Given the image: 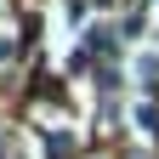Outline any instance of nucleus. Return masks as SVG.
Listing matches in <instances>:
<instances>
[{"label":"nucleus","instance_id":"nucleus-1","mask_svg":"<svg viewBox=\"0 0 159 159\" xmlns=\"http://www.w3.org/2000/svg\"><path fill=\"white\" fill-rule=\"evenodd\" d=\"M46 148H51V159H68V153H74L68 131H46Z\"/></svg>","mask_w":159,"mask_h":159},{"label":"nucleus","instance_id":"nucleus-2","mask_svg":"<svg viewBox=\"0 0 159 159\" xmlns=\"http://www.w3.org/2000/svg\"><path fill=\"white\" fill-rule=\"evenodd\" d=\"M85 40H91V51H114V34H108V29H91Z\"/></svg>","mask_w":159,"mask_h":159}]
</instances>
